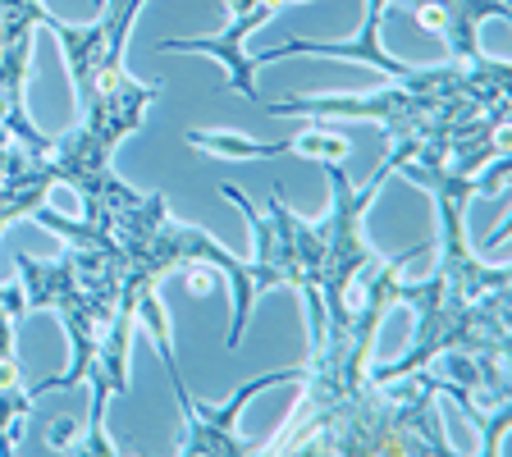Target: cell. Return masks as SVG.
I'll list each match as a JSON object with an SVG mask.
<instances>
[{
    "label": "cell",
    "mask_w": 512,
    "mask_h": 457,
    "mask_svg": "<svg viewBox=\"0 0 512 457\" xmlns=\"http://www.w3.org/2000/svg\"><path fill=\"white\" fill-rule=\"evenodd\" d=\"M188 142L192 147L215 151V156H234V160L284 156V151H293V156H316V160L339 165V160L348 156V138H334V133H325V128H307L302 138H288V142H247V138H238V133H202V128H192Z\"/></svg>",
    "instance_id": "4"
},
{
    "label": "cell",
    "mask_w": 512,
    "mask_h": 457,
    "mask_svg": "<svg viewBox=\"0 0 512 457\" xmlns=\"http://www.w3.org/2000/svg\"><path fill=\"white\" fill-rule=\"evenodd\" d=\"M298 380H302V371L261 375V380L234 389V398H229L224 407H206V403H197V398L183 389L179 375H174V394H179L183 412H188V430H192V435L179 444V453H252V444H247L243 435H234V430H238V412L247 407V398H252V394H266V389H275V384H298Z\"/></svg>",
    "instance_id": "2"
},
{
    "label": "cell",
    "mask_w": 512,
    "mask_h": 457,
    "mask_svg": "<svg viewBox=\"0 0 512 457\" xmlns=\"http://www.w3.org/2000/svg\"><path fill=\"white\" fill-rule=\"evenodd\" d=\"M138 5L142 0H106L101 23H92V28H69L51 10L42 14V23L60 37L64 55H69L83 128H96V133H106L115 142L142 119L147 101L160 96V87H142L124 69V42H128V28H133Z\"/></svg>",
    "instance_id": "1"
},
{
    "label": "cell",
    "mask_w": 512,
    "mask_h": 457,
    "mask_svg": "<svg viewBox=\"0 0 512 457\" xmlns=\"http://www.w3.org/2000/svg\"><path fill=\"white\" fill-rule=\"evenodd\" d=\"M284 0H224L229 10V28L215 32V37H183V42H160V51H202V55H215L220 64H229V83L256 101V87H252V60L243 55V37L256 32L270 14L279 10Z\"/></svg>",
    "instance_id": "3"
}]
</instances>
